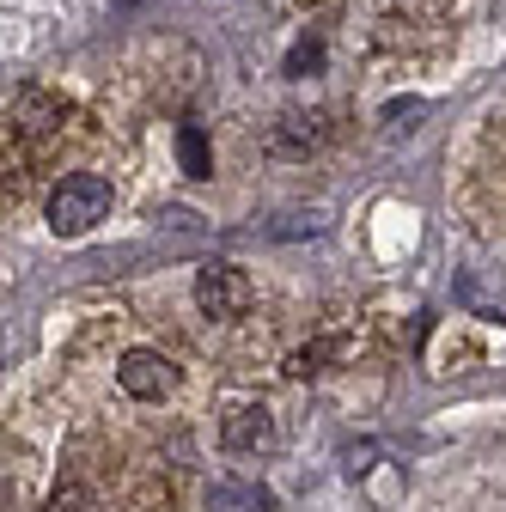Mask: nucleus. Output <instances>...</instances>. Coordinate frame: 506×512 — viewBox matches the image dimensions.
Instances as JSON below:
<instances>
[{
	"instance_id": "obj_1",
	"label": "nucleus",
	"mask_w": 506,
	"mask_h": 512,
	"mask_svg": "<svg viewBox=\"0 0 506 512\" xmlns=\"http://www.w3.org/2000/svg\"><path fill=\"white\" fill-rule=\"evenodd\" d=\"M104 214H110V183L92 177V171H74V177H61V183L49 189V226H55L61 238L92 232Z\"/></svg>"
},
{
	"instance_id": "obj_2",
	"label": "nucleus",
	"mask_w": 506,
	"mask_h": 512,
	"mask_svg": "<svg viewBox=\"0 0 506 512\" xmlns=\"http://www.w3.org/2000/svg\"><path fill=\"white\" fill-rule=\"evenodd\" d=\"M196 305L214 317V324H226V317H244L250 311V275L232 269V263H208L196 275Z\"/></svg>"
},
{
	"instance_id": "obj_3",
	"label": "nucleus",
	"mask_w": 506,
	"mask_h": 512,
	"mask_svg": "<svg viewBox=\"0 0 506 512\" xmlns=\"http://www.w3.org/2000/svg\"><path fill=\"white\" fill-rule=\"evenodd\" d=\"M116 384H122V391H129L135 403H159V397H171L177 366H171L165 354H153V348H135V354H122Z\"/></svg>"
},
{
	"instance_id": "obj_4",
	"label": "nucleus",
	"mask_w": 506,
	"mask_h": 512,
	"mask_svg": "<svg viewBox=\"0 0 506 512\" xmlns=\"http://www.w3.org/2000/svg\"><path fill=\"white\" fill-rule=\"evenodd\" d=\"M324 147V110H293L269 128V153L275 159H305Z\"/></svg>"
},
{
	"instance_id": "obj_5",
	"label": "nucleus",
	"mask_w": 506,
	"mask_h": 512,
	"mask_svg": "<svg viewBox=\"0 0 506 512\" xmlns=\"http://www.w3.org/2000/svg\"><path fill=\"white\" fill-rule=\"evenodd\" d=\"M61 116H68V104L49 98L43 86H19V92H13V104H7L13 135H49V128H61Z\"/></svg>"
},
{
	"instance_id": "obj_6",
	"label": "nucleus",
	"mask_w": 506,
	"mask_h": 512,
	"mask_svg": "<svg viewBox=\"0 0 506 512\" xmlns=\"http://www.w3.org/2000/svg\"><path fill=\"white\" fill-rule=\"evenodd\" d=\"M220 439H226V452L250 458V452H263V445L275 439V421H269V409H263V403H244V409H232V415H226Z\"/></svg>"
},
{
	"instance_id": "obj_7",
	"label": "nucleus",
	"mask_w": 506,
	"mask_h": 512,
	"mask_svg": "<svg viewBox=\"0 0 506 512\" xmlns=\"http://www.w3.org/2000/svg\"><path fill=\"white\" fill-rule=\"evenodd\" d=\"M177 159H183L189 177H208V171H214V153H208V141H202V128H183V135H177Z\"/></svg>"
},
{
	"instance_id": "obj_8",
	"label": "nucleus",
	"mask_w": 506,
	"mask_h": 512,
	"mask_svg": "<svg viewBox=\"0 0 506 512\" xmlns=\"http://www.w3.org/2000/svg\"><path fill=\"white\" fill-rule=\"evenodd\" d=\"M324 220H330V208H293V214H281L275 220V238H311V232H324Z\"/></svg>"
},
{
	"instance_id": "obj_9",
	"label": "nucleus",
	"mask_w": 506,
	"mask_h": 512,
	"mask_svg": "<svg viewBox=\"0 0 506 512\" xmlns=\"http://www.w3.org/2000/svg\"><path fill=\"white\" fill-rule=\"evenodd\" d=\"M318 68H324V43L318 37H305V43L287 49V80H305V74H318Z\"/></svg>"
},
{
	"instance_id": "obj_10",
	"label": "nucleus",
	"mask_w": 506,
	"mask_h": 512,
	"mask_svg": "<svg viewBox=\"0 0 506 512\" xmlns=\"http://www.w3.org/2000/svg\"><path fill=\"white\" fill-rule=\"evenodd\" d=\"M415 116H427L421 98H391V104H385V122H391V128H397V122H415Z\"/></svg>"
},
{
	"instance_id": "obj_11",
	"label": "nucleus",
	"mask_w": 506,
	"mask_h": 512,
	"mask_svg": "<svg viewBox=\"0 0 506 512\" xmlns=\"http://www.w3.org/2000/svg\"><path fill=\"white\" fill-rule=\"evenodd\" d=\"M43 512H86V494H80V488H68V494H61V500H49Z\"/></svg>"
},
{
	"instance_id": "obj_12",
	"label": "nucleus",
	"mask_w": 506,
	"mask_h": 512,
	"mask_svg": "<svg viewBox=\"0 0 506 512\" xmlns=\"http://www.w3.org/2000/svg\"><path fill=\"white\" fill-rule=\"evenodd\" d=\"M110 7H122V13H129V7H141V0H110Z\"/></svg>"
},
{
	"instance_id": "obj_13",
	"label": "nucleus",
	"mask_w": 506,
	"mask_h": 512,
	"mask_svg": "<svg viewBox=\"0 0 506 512\" xmlns=\"http://www.w3.org/2000/svg\"><path fill=\"white\" fill-rule=\"evenodd\" d=\"M299 7H324V0H299Z\"/></svg>"
}]
</instances>
